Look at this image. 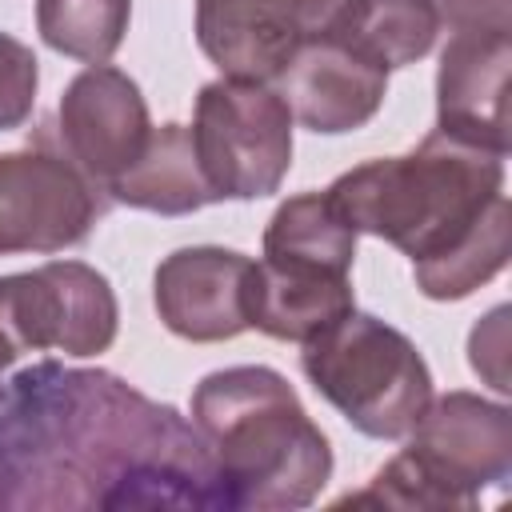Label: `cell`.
Returning <instances> with one entry per match:
<instances>
[{
  "instance_id": "1",
  "label": "cell",
  "mask_w": 512,
  "mask_h": 512,
  "mask_svg": "<svg viewBox=\"0 0 512 512\" xmlns=\"http://www.w3.org/2000/svg\"><path fill=\"white\" fill-rule=\"evenodd\" d=\"M228 512L192 420L108 368L40 360L0 388V512Z\"/></svg>"
},
{
  "instance_id": "2",
  "label": "cell",
  "mask_w": 512,
  "mask_h": 512,
  "mask_svg": "<svg viewBox=\"0 0 512 512\" xmlns=\"http://www.w3.org/2000/svg\"><path fill=\"white\" fill-rule=\"evenodd\" d=\"M192 424L212 452L228 512L308 508L332 476L328 436L276 368L208 372L192 392Z\"/></svg>"
},
{
  "instance_id": "3",
  "label": "cell",
  "mask_w": 512,
  "mask_h": 512,
  "mask_svg": "<svg viewBox=\"0 0 512 512\" xmlns=\"http://www.w3.org/2000/svg\"><path fill=\"white\" fill-rule=\"evenodd\" d=\"M324 192L356 232L424 264L456 248L504 196V156L432 128L412 152L348 168Z\"/></svg>"
},
{
  "instance_id": "4",
  "label": "cell",
  "mask_w": 512,
  "mask_h": 512,
  "mask_svg": "<svg viewBox=\"0 0 512 512\" xmlns=\"http://www.w3.org/2000/svg\"><path fill=\"white\" fill-rule=\"evenodd\" d=\"M308 384L364 436L400 440L432 400V372L416 344L364 312H348L304 340Z\"/></svg>"
},
{
  "instance_id": "5",
  "label": "cell",
  "mask_w": 512,
  "mask_h": 512,
  "mask_svg": "<svg viewBox=\"0 0 512 512\" xmlns=\"http://www.w3.org/2000/svg\"><path fill=\"white\" fill-rule=\"evenodd\" d=\"M192 144L216 200H260L292 168V112L264 80L220 76L196 96Z\"/></svg>"
},
{
  "instance_id": "6",
  "label": "cell",
  "mask_w": 512,
  "mask_h": 512,
  "mask_svg": "<svg viewBox=\"0 0 512 512\" xmlns=\"http://www.w3.org/2000/svg\"><path fill=\"white\" fill-rule=\"evenodd\" d=\"M408 464L428 484L436 508H476L488 484L512 472V412L476 392L428 400L408 432Z\"/></svg>"
},
{
  "instance_id": "7",
  "label": "cell",
  "mask_w": 512,
  "mask_h": 512,
  "mask_svg": "<svg viewBox=\"0 0 512 512\" xmlns=\"http://www.w3.org/2000/svg\"><path fill=\"white\" fill-rule=\"evenodd\" d=\"M360 0H196L200 52L236 80H276L312 40L336 36Z\"/></svg>"
},
{
  "instance_id": "8",
  "label": "cell",
  "mask_w": 512,
  "mask_h": 512,
  "mask_svg": "<svg viewBox=\"0 0 512 512\" xmlns=\"http://www.w3.org/2000/svg\"><path fill=\"white\" fill-rule=\"evenodd\" d=\"M100 216L96 184L64 156L20 148L0 156V256L64 252Z\"/></svg>"
},
{
  "instance_id": "9",
  "label": "cell",
  "mask_w": 512,
  "mask_h": 512,
  "mask_svg": "<svg viewBox=\"0 0 512 512\" xmlns=\"http://www.w3.org/2000/svg\"><path fill=\"white\" fill-rule=\"evenodd\" d=\"M256 260L232 248H176L152 276V304L168 332L192 344L232 340L252 328Z\"/></svg>"
},
{
  "instance_id": "10",
  "label": "cell",
  "mask_w": 512,
  "mask_h": 512,
  "mask_svg": "<svg viewBox=\"0 0 512 512\" xmlns=\"http://www.w3.org/2000/svg\"><path fill=\"white\" fill-rule=\"evenodd\" d=\"M56 128L64 156L104 188L140 156L152 136L140 84L112 64H92L72 76L56 108Z\"/></svg>"
},
{
  "instance_id": "11",
  "label": "cell",
  "mask_w": 512,
  "mask_h": 512,
  "mask_svg": "<svg viewBox=\"0 0 512 512\" xmlns=\"http://www.w3.org/2000/svg\"><path fill=\"white\" fill-rule=\"evenodd\" d=\"M292 120L308 132L340 136L364 128L388 92V72L352 48L344 36H324L304 44L276 76Z\"/></svg>"
},
{
  "instance_id": "12",
  "label": "cell",
  "mask_w": 512,
  "mask_h": 512,
  "mask_svg": "<svg viewBox=\"0 0 512 512\" xmlns=\"http://www.w3.org/2000/svg\"><path fill=\"white\" fill-rule=\"evenodd\" d=\"M512 32H452L436 72V128L508 156Z\"/></svg>"
},
{
  "instance_id": "13",
  "label": "cell",
  "mask_w": 512,
  "mask_h": 512,
  "mask_svg": "<svg viewBox=\"0 0 512 512\" xmlns=\"http://www.w3.org/2000/svg\"><path fill=\"white\" fill-rule=\"evenodd\" d=\"M24 276L44 348H60L64 356H96L112 348L120 308L104 272L80 260H48Z\"/></svg>"
},
{
  "instance_id": "14",
  "label": "cell",
  "mask_w": 512,
  "mask_h": 512,
  "mask_svg": "<svg viewBox=\"0 0 512 512\" xmlns=\"http://www.w3.org/2000/svg\"><path fill=\"white\" fill-rule=\"evenodd\" d=\"M356 308L352 280L340 268L264 256L252 280V328L272 340L304 344Z\"/></svg>"
},
{
  "instance_id": "15",
  "label": "cell",
  "mask_w": 512,
  "mask_h": 512,
  "mask_svg": "<svg viewBox=\"0 0 512 512\" xmlns=\"http://www.w3.org/2000/svg\"><path fill=\"white\" fill-rule=\"evenodd\" d=\"M108 192L116 204L160 212V216H188L204 204H216V192L200 168L188 124L152 128L140 156L108 184Z\"/></svg>"
},
{
  "instance_id": "16",
  "label": "cell",
  "mask_w": 512,
  "mask_h": 512,
  "mask_svg": "<svg viewBox=\"0 0 512 512\" xmlns=\"http://www.w3.org/2000/svg\"><path fill=\"white\" fill-rule=\"evenodd\" d=\"M264 256L308 260L324 268L352 272L356 260V228L340 216L328 192H304L284 200L264 228Z\"/></svg>"
},
{
  "instance_id": "17",
  "label": "cell",
  "mask_w": 512,
  "mask_h": 512,
  "mask_svg": "<svg viewBox=\"0 0 512 512\" xmlns=\"http://www.w3.org/2000/svg\"><path fill=\"white\" fill-rule=\"evenodd\" d=\"M508 248H512V208L508 196H496L484 220L456 248H448L436 260L412 264L416 288L428 300H464L508 264Z\"/></svg>"
},
{
  "instance_id": "18",
  "label": "cell",
  "mask_w": 512,
  "mask_h": 512,
  "mask_svg": "<svg viewBox=\"0 0 512 512\" xmlns=\"http://www.w3.org/2000/svg\"><path fill=\"white\" fill-rule=\"evenodd\" d=\"M436 32L440 20L428 0H360L352 20L336 36H344L352 48H360L368 60L392 72L428 56Z\"/></svg>"
},
{
  "instance_id": "19",
  "label": "cell",
  "mask_w": 512,
  "mask_h": 512,
  "mask_svg": "<svg viewBox=\"0 0 512 512\" xmlns=\"http://www.w3.org/2000/svg\"><path fill=\"white\" fill-rule=\"evenodd\" d=\"M132 0H36L40 40L72 60L108 64L124 44Z\"/></svg>"
},
{
  "instance_id": "20",
  "label": "cell",
  "mask_w": 512,
  "mask_h": 512,
  "mask_svg": "<svg viewBox=\"0 0 512 512\" xmlns=\"http://www.w3.org/2000/svg\"><path fill=\"white\" fill-rule=\"evenodd\" d=\"M36 84H40V68L32 48L0 32V132L20 128L32 116Z\"/></svg>"
},
{
  "instance_id": "21",
  "label": "cell",
  "mask_w": 512,
  "mask_h": 512,
  "mask_svg": "<svg viewBox=\"0 0 512 512\" xmlns=\"http://www.w3.org/2000/svg\"><path fill=\"white\" fill-rule=\"evenodd\" d=\"M32 348H44V340H40V328L32 316L28 280H24V272L0 276V388H4V372Z\"/></svg>"
},
{
  "instance_id": "22",
  "label": "cell",
  "mask_w": 512,
  "mask_h": 512,
  "mask_svg": "<svg viewBox=\"0 0 512 512\" xmlns=\"http://www.w3.org/2000/svg\"><path fill=\"white\" fill-rule=\"evenodd\" d=\"M508 304H496L468 336V364L472 372L492 384L496 392H508Z\"/></svg>"
},
{
  "instance_id": "23",
  "label": "cell",
  "mask_w": 512,
  "mask_h": 512,
  "mask_svg": "<svg viewBox=\"0 0 512 512\" xmlns=\"http://www.w3.org/2000/svg\"><path fill=\"white\" fill-rule=\"evenodd\" d=\"M452 32H512V0H428Z\"/></svg>"
}]
</instances>
